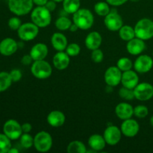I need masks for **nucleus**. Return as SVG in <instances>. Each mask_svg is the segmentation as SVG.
Instances as JSON below:
<instances>
[{
	"instance_id": "1",
	"label": "nucleus",
	"mask_w": 153,
	"mask_h": 153,
	"mask_svg": "<svg viewBox=\"0 0 153 153\" xmlns=\"http://www.w3.org/2000/svg\"><path fill=\"white\" fill-rule=\"evenodd\" d=\"M73 22L79 27V29L88 30L93 26L94 16L92 12L86 8H80L73 13Z\"/></svg>"
},
{
	"instance_id": "2",
	"label": "nucleus",
	"mask_w": 153,
	"mask_h": 153,
	"mask_svg": "<svg viewBox=\"0 0 153 153\" xmlns=\"http://www.w3.org/2000/svg\"><path fill=\"white\" fill-rule=\"evenodd\" d=\"M51 13L45 6H37L31 10V21L39 28L47 27L52 21Z\"/></svg>"
},
{
	"instance_id": "3",
	"label": "nucleus",
	"mask_w": 153,
	"mask_h": 153,
	"mask_svg": "<svg viewBox=\"0 0 153 153\" xmlns=\"http://www.w3.org/2000/svg\"><path fill=\"white\" fill-rule=\"evenodd\" d=\"M135 37L143 40L153 37V21L148 18L140 19L134 26Z\"/></svg>"
},
{
	"instance_id": "4",
	"label": "nucleus",
	"mask_w": 153,
	"mask_h": 153,
	"mask_svg": "<svg viewBox=\"0 0 153 153\" xmlns=\"http://www.w3.org/2000/svg\"><path fill=\"white\" fill-rule=\"evenodd\" d=\"M33 0H8L7 6L11 13L16 16H24L33 10Z\"/></svg>"
},
{
	"instance_id": "5",
	"label": "nucleus",
	"mask_w": 153,
	"mask_h": 153,
	"mask_svg": "<svg viewBox=\"0 0 153 153\" xmlns=\"http://www.w3.org/2000/svg\"><path fill=\"white\" fill-rule=\"evenodd\" d=\"M31 72L33 76L38 79H46L50 77L52 73V66L44 60L34 61L31 67Z\"/></svg>"
},
{
	"instance_id": "6",
	"label": "nucleus",
	"mask_w": 153,
	"mask_h": 153,
	"mask_svg": "<svg viewBox=\"0 0 153 153\" xmlns=\"http://www.w3.org/2000/svg\"><path fill=\"white\" fill-rule=\"evenodd\" d=\"M34 146L38 152H48L52 146V136L45 131H40L34 137Z\"/></svg>"
},
{
	"instance_id": "7",
	"label": "nucleus",
	"mask_w": 153,
	"mask_h": 153,
	"mask_svg": "<svg viewBox=\"0 0 153 153\" xmlns=\"http://www.w3.org/2000/svg\"><path fill=\"white\" fill-rule=\"evenodd\" d=\"M39 28L34 22H25L22 24L17 30L18 37L22 41L32 40L38 35Z\"/></svg>"
},
{
	"instance_id": "8",
	"label": "nucleus",
	"mask_w": 153,
	"mask_h": 153,
	"mask_svg": "<svg viewBox=\"0 0 153 153\" xmlns=\"http://www.w3.org/2000/svg\"><path fill=\"white\" fill-rule=\"evenodd\" d=\"M3 133L11 140H17L23 133L22 125L15 120H8L3 125Z\"/></svg>"
},
{
	"instance_id": "9",
	"label": "nucleus",
	"mask_w": 153,
	"mask_h": 153,
	"mask_svg": "<svg viewBox=\"0 0 153 153\" xmlns=\"http://www.w3.org/2000/svg\"><path fill=\"white\" fill-rule=\"evenodd\" d=\"M104 23L106 28L112 31H119L123 25L122 17L116 8L111 9L108 14L105 16Z\"/></svg>"
},
{
	"instance_id": "10",
	"label": "nucleus",
	"mask_w": 153,
	"mask_h": 153,
	"mask_svg": "<svg viewBox=\"0 0 153 153\" xmlns=\"http://www.w3.org/2000/svg\"><path fill=\"white\" fill-rule=\"evenodd\" d=\"M134 94L137 100L148 101L153 97V86L147 82H142L134 88Z\"/></svg>"
},
{
	"instance_id": "11",
	"label": "nucleus",
	"mask_w": 153,
	"mask_h": 153,
	"mask_svg": "<svg viewBox=\"0 0 153 153\" xmlns=\"http://www.w3.org/2000/svg\"><path fill=\"white\" fill-rule=\"evenodd\" d=\"M122 134L120 128H119L116 126L111 125L105 128V130L104 131V134H103V137H104L107 144L114 146L120 141Z\"/></svg>"
},
{
	"instance_id": "12",
	"label": "nucleus",
	"mask_w": 153,
	"mask_h": 153,
	"mask_svg": "<svg viewBox=\"0 0 153 153\" xmlns=\"http://www.w3.org/2000/svg\"><path fill=\"white\" fill-rule=\"evenodd\" d=\"M133 65L137 73H148L152 70L153 67V59L149 55H141L137 58Z\"/></svg>"
},
{
	"instance_id": "13",
	"label": "nucleus",
	"mask_w": 153,
	"mask_h": 153,
	"mask_svg": "<svg viewBox=\"0 0 153 153\" xmlns=\"http://www.w3.org/2000/svg\"><path fill=\"white\" fill-rule=\"evenodd\" d=\"M105 82L107 85L116 87L121 82L122 71L117 67H110L107 69L104 75Z\"/></svg>"
},
{
	"instance_id": "14",
	"label": "nucleus",
	"mask_w": 153,
	"mask_h": 153,
	"mask_svg": "<svg viewBox=\"0 0 153 153\" xmlns=\"http://www.w3.org/2000/svg\"><path fill=\"white\" fill-rule=\"evenodd\" d=\"M120 130L122 134L127 137H135L139 132L140 130V126L138 123L134 119H127L123 120L121 124Z\"/></svg>"
},
{
	"instance_id": "15",
	"label": "nucleus",
	"mask_w": 153,
	"mask_h": 153,
	"mask_svg": "<svg viewBox=\"0 0 153 153\" xmlns=\"http://www.w3.org/2000/svg\"><path fill=\"white\" fill-rule=\"evenodd\" d=\"M18 48V43L11 37H6L0 42V54L4 56L13 55Z\"/></svg>"
},
{
	"instance_id": "16",
	"label": "nucleus",
	"mask_w": 153,
	"mask_h": 153,
	"mask_svg": "<svg viewBox=\"0 0 153 153\" xmlns=\"http://www.w3.org/2000/svg\"><path fill=\"white\" fill-rule=\"evenodd\" d=\"M121 83L123 87L130 89H134L139 84V77L137 74V72L131 70L123 72L122 73Z\"/></svg>"
},
{
	"instance_id": "17",
	"label": "nucleus",
	"mask_w": 153,
	"mask_h": 153,
	"mask_svg": "<svg viewBox=\"0 0 153 153\" xmlns=\"http://www.w3.org/2000/svg\"><path fill=\"white\" fill-rule=\"evenodd\" d=\"M146 49V44L143 40L134 37L128 41L126 45V49L129 54L132 55H138L141 54Z\"/></svg>"
},
{
	"instance_id": "18",
	"label": "nucleus",
	"mask_w": 153,
	"mask_h": 153,
	"mask_svg": "<svg viewBox=\"0 0 153 153\" xmlns=\"http://www.w3.org/2000/svg\"><path fill=\"white\" fill-rule=\"evenodd\" d=\"M115 114L118 118L125 120L134 115V108L127 102L119 103L115 108Z\"/></svg>"
},
{
	"instance_id": "19",
	"label": "nucleus",
	"mask_w": 153,
	"mask_h": 153,
	"mask_svg": "<svg viewBox=\"0 0 153 153\" xmlns=\"http://www.w3.org/2000/svg\"><path fill=\"white\" fill-rule=\"evenodd\" d=\"M102 42V37L98 31H92L87 35L85 38V46L90 50L99 49Z\"/></svg>"
},
{
	"instance_id": "20",
	"label": "nucleus",
	"mask_w": 153,
	"mask_h": 153,
	"mask_svg": "<svg viewBox=\"0 0 153 153\" xmlns=\"http://www.w3.org/2000/svg\"><path fill=\"white\" fill-rule=\"evenodd\" d=\"M53 65L57 70H63L67 68L70 62V56L67 54V52H64V51L58 52L53 57L52 59Z\"/></svg>"
},
{
	"instance_id": "21",
	"label": "nucleus",
	"mask_w": 153,
	"mask_h": 153,
	"mask_svg": "<svg viewBox=\"0 0 153 153\" xmlns=\"http://www.w3.org/2000/svg\"><path fill=\"white\" fill-rule=\"evenodd\" d=\"M48 47L45 43H38L32 46L29 55L34 61L44 60L48 55Z\"/></svg>"
},
{
	"instance_id": "22",
	"label": "nucleus",
	"mask_w": 153,
	"mask_h": 153,
	"mask_svg": "<svg viewBox=\"0 0 153 153\" xmlns=\"http://www.w3.org/2000/svg\"><path fill=\"white\" fill-rule=\"evenodd\" d=\"M51 43L54 49L58 52L64 51L68 45L67 37L59 32L53 34V35L51 37Z\"/></svg>"
},
{
	"instance_id": "23",
	"label": "nucleus",
	"mask_w": 153,
	"mask_h": 153,
	"mask_svg": "<svg viewBox=\"0 0 153 153\" xmlns=\"http://www.w3.org/2000/svg\"><path fill=\"white\" fill-rule=\"evenodd\" d=\"M47 122L52 127H60L64 125L65 123L66 117L63 112L60 111H52L48 114Z\"/></svg>"
},
{
	"instance_id": "24",
	"label": "nucleus",
	"mask_w": 153,
	"mask_h": 153,
	"mask_svg": "<svg viewBox=\"0 0 153 153\" xmlns=\"http://www.w3.org/2000/svg\"><path fill=\"white\" fill-rule=\"evenodd\" d=\"M88 145L91 149H94L96 152L102 151L105 149L106 142L103 136L99 134H92L88 139Z\"/></svg>"
},
{
	"instance_id": "25",
	"label": "nucleus",
	"mask_w": 153,
	"mask_h": 153,
	"mask_svg": "<svg viewBox=\"0 0 153 153\" xmlns=\"http://www.w3.org/2000/svg\"><path fill=\"white\" fill-rule=\"evenodd\" d=\"M62 2L63 10L68 14H73L80 9V0H64Z\"/></svg>"
},
{
	"instance_id": "26",
	"label": "nucleus",
	"mask_w": 153,
	"mask_h": 153,
	"mask_svg": "<svg viewBox=\"0 0 153 153\" xmlns=\"http://www.w3.org/2000/svg\"><path fill=\"white\" fill-rule=\"evenodd\" d=\"M119 35L124 41H129L131 39L135 37L134 28L128 25H123L119 30Z\"/></svg>"
},
{
	"instance_id": "27",
	"label": "nucleus",
	"mask_w": 153,
	"mask_h": 153,
	"mask_svg": "<svg viewBox=\"0 0 153 153\" xmlns=\"http://www.w3.org/2000/svg\"><path fill=\"white\" fill-rule=\"evenodd\" d=\"M67 152L69 153H86L87 148L82 142L73 140L67 146Z\"/></svg>"
},
{
	"instance_id": "28",
	"label": "nucleus",
	"mask_w": 153,
	"mask_h": 153,
	"mask_svg": "<svg viewBox=\"0 0 153 153\" xmlns=\"http://www.w3.org/2000/svg\"><path fill=\"white\" fill-rule=\"evenodd\" d=\"M12 81L10 73L1 72L0 73V92L7 91L11 85Z\"/></svg>"
},
{
	"instance_id": "29",
	"label": "nucleus",
	"mask_w": 153,
	"mask_h": 153,
	"mask_svg": "<svg viewBox=\"0 0 153 153\" xmlns=\"http://www.w3.org/2000/svg\"><path fill=\"white\" fill-rule=\"evenodd\" d=\"M94 10L99 16H105L109 13L111 8L107 1H99L94 5Z\"/></svg>"
},
{
	"instance_id": "30",
	"label": "nucleus",
	"mask_w": 153,
	"mask_h": 153,
	"mask_svg": "<svg viewBox=\"0 0 153 153\" xmlns=\"http://www.w3.org/2000/svg\"><path fill=\"white\" fill-rule=\"evenodd\" d=\"M72 21L66 16H61L58 17L55 21V26L60 31L69 30L72 25Z\"/></svg>"
},
{
	"instance_id": "31",
	"label": "nucleus",
	"mask_w": 153,
	"mask_h": 153,
	"mask_svg": "<svg viewBox=\"0 0 153 153\" xmlns=\"http://www.w3.org/2000/svg\"><path fill=\"white\" fill-rule=\"evenodd\" d=\"M133 63L128 58H120L117 63V67L120 69L122 72L128 71V70H131L133 67Z\"/></svg>"
},
{
	"instance_id": "32",
	"label": "nucleus",
	"mask_w": 153,
	"mask_h": 153,
	"mask_svg": "<svg viewBox=\"0 0 153 153\" xmlns=\"http://www.w3.org/2000/svg\"><path fill=\"white\" fill-rule=\"evenodd\" d=\"M4 133H0V153H7L11 148V142Z\"/></svg>"
},
{
	"instance_id": "33",
	"label": "nucleus",
	"mask_w": 153,
	"mask_h": 153,
	"mask_svg": "<svg viewBox=\"0 0 153 153\" xmlns=\"http://www.w3.org/2000/svg\"><path fill=\"white\" fill-rule=\"evenodd\" d=\"M20 139V144L25 149H30L34 146V138L29 133H22Z\"/></svg>"
},
{
	"instance_id": "34",
	"label": "nucleus",
	"mask_w": 153,
	"mask_h": 153,
	"mask_svg": "<svg viewBox=\"0 0 153 153\" xmlns=\"http://www.w3.org/2000/svg\"><path fill=\"white\" fill-rule=\"evenodd\" d=\"M119 95L122 99L126 100H132L135 99L134 94V89H130V88L123 87L120 89Z\"/></svg>"
},
{
	"instance_id": "35",
	"label": "nucleus",
	"mask_w": 153,
	"mask_h": 153,
	"mask_svg": "<svg viewBox=\"0 0 153 153\" xmlns=\"http://www.w3.org/2000/svg\"><path fill=\"white\" fill-rule=\"evenodd\" d=\"M67 55L70 57H74L79 55L81 52V48L79 44L77 43H70V44L67 45V48L65 49Z\"/></svg>"
},
{
	"instance_id": "36",
	"label": "nucleus",
	"mask_w": 153,
	"mask_h": 153,
	"mask_svg": "<svg viewBox=\"0 0 153 153\" xmlns=\"http://www.w3.org/2000/svg\"><path fill=\"white\" fill-rule=\"evenodd\" d=\"M149 114V109L146 106L142 105H137L134 108V115L138 118H145Z\"/></svg>"
},
{
	"instance_id": "37",
	"label": "nucleus",
	"mask_w": 153,
	"mask_h": 153,
	"mask_svg": "<svg viewBox=\"0 0 153 153\" xmlns=\"http://www.w3.org/2000/svg\"><path fill=\"white\" fill-rule=\"evenodd\" d=\"M8 26L9 28L13 31H17L19 29V27L22 25V22H21L20 19L17 16H13V17L10 18L8 20Z\"/></svg>"
},
{
	"instance_id": "38",
	"label": "nucleus",
	"mask_w": 153,
	"mask_h": 153,
	"mask_svg": "<svg viewBox=\"0 0 153 153\" xmlns=\"http://www.w3.org/2000/svg\"><path fill=\"white\" fill-rule=\"evenodd\" d=\"M91 58L93 61L95 63H101L104 59V54L102 51L100 49H97L92 51L91 53Z\"/></svg>"
},
{
	"instance_id": "39",
	"label": "nucleus",
	"mask_w": 153,
	"mask_h": 153,
	"mask_svg": "<svg viewBox=\"0 0 153 153\" xmlns=\"http://www.w3.org/2000/svg\"><path fill=\"white\" fill-rule=\"evenodd\" d=\"M10 77H11L13 82H17L22 79V72L18 69H13L10 72Z\"/></svg>"
},
{
	"instance_id": "40",
	"label": "nucleus",
	"mask_w": 153,
	"mask_h": 153,
	"mask_svg": "<svg viewBox=\"0 0 153 153\" xmlns=\"http://www.w3.org/2000/svg\"><path fill=\"white\" fill-rule=\"evenodd\" d=\"M34 62V60L31 58V56L30 55H25L21 59V63H22L23 65L28 66L30 64H32V63Z\"/></svg>"
},
{
	"instance_id": "41",
	"label": "nucleus",
	"mask_w": 153,
	"mask_h": 153,
	"mask_svg": "<svg viewBox=\"0 0 153 153\" xmlns=\"http://www.w3.org/2000/svg\"><path fill=\"white\" fill-rule=\"evenodd\" d=\"M110 5L112 6H120L125 4L129 0H105Z\"/></svg>"
},
{
	"instance_id": "42",
	"label": "nucleus",
	"mask_w": 153,
	"mask_h": 153,
	"mask_svg": "<svg viewBox=\"0 0 153 153\" xmlns=\"http://www.w3.org/2000/svg\"><path fill=\"white\" fill-rule=\"evenodd\" d=\"M56 1H53V0H49L44 6L49 10V11L52 12L55 10V8H56Z\"/></svg>"
},
{
	"instance_id": "43",
	"label": "nucleus",
	"mask_w": 153,
	"mask_h": 153,
	"mask_svg": "<svg viewBox=\"0 0 153 153\" xmlns=\"http://www.w3.org/2000/svg\"><path fill=\"white\" fill-rule=\"evenodd\" d=\"M22 129L23 133H29L32 129V126L31 125V123H25L22 125Z\"/></svg>"
},
{
	"instance_id": "44",
	"label": "nucleus",
	"mask_w": 153,
	"mask_h": 153,
	"mask_svg": "<svg viewBox=\"0 0 153 153\" xmlns=\"http://www.w3.org/2000/svg\"><path fill=\"white\" fill-rule=\"evenodd\" d=\"M49 0H33L34 4L37 6H44Z\"/></svg>"
},
{
	"instance_id": "45",
	"label": "nucleus",
	"mask_w": 153,
	"mask_h": 153,
	"mask_svg": "<svg viewBox=\"0 0 153 153\" xmlns=\"http://www.w3.org/2000/svg\"><path fill=\"white\" fill-rule=\"evenodd\" d=\"M78 29H79V27H78L77 25L74 23V22H73V23H72L71 26H70V28H69V30H70L71 32H76V31H78Z\"/></svg>"
},
{
	"instance_id": "46",
	"label": "nucleus",
	"mask_w": 153,
	"mask_h": 153,
	"mask_svg": "<svg viewBox=\"0 0 153 153\" xmlns=\"http://www.w3.org/2000/svg\"><path fill=\"white\" fill-rule=\"evenodd\" d=\"M19 152V150H18L16 148H13V147H11L10 149L8 150V152L7 153H18Z\"/></svg>"
},
{
	"instance_id": "47",
	"label": "nucleus",
	"mask_w": 153,
	"mask_h": 153,
	"mask_svg": "<svg viewBox=\"0 0 153 153\" xmlns=\"http://www.w3.org/2000/svg\"><path fill=\"white\" fill-rule=\"evenodd\" d=\"M150 124L151 125H152V126H153V116H152L151 117V118H150Z\"/></svg>"
},
{
	"instance_id": "48",
	"label": "nucleus",
	"mask_w": 153,
	"mask_h": 153,
	"mask_svg": "<svg viewBox=\"0 0 153 153\" xmlns=\"http://www.w3.org/2000/svg\"><path fill=\"white\" fill-rule=\"evenodd\" d=\"M53 1H56V2H61V1H63L64 0H53Z\"/></svg>"
},
{
	"instance_id": "49",
	"label": "nucleus",
	"mask_w": 153,
	"mask_h": 153,
	"mask_svg": "<svg viewBox=\"0 0 153 153\" xmlns=\"http://www.w3.org/2000/svg\"><path fill=\"white\" fill-rule=\"evenodd\" d=\"M129 1H133V2H137V1H138L139 0H129Z\"/></svg>"
},
{
	"instance_id": "50",
	"label": "nucleus",
	"mask_w": 153,
	"mask_h": 153,
	"mask_svg": "<svg viewBox=\"0 0 153 153\" xmlns=\"http://www.w3.org/2000/svg\"><path fill=\"white\" fill-rule=\"evenodd\" d=\"M152 55H153V53H152Z\"/></svg>"
}]
</instances>
